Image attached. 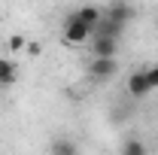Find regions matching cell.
Returning a JSON list of instances; mask_svg holds the SVG:
<instances>
[{"label": "cell", "mask_w": 158, "mask_h": 155, "mask_svg": "<svg viewBox=\"0 0 158 155\" xmlns=\"http://www.w3.org/2000/svg\"><path fill=\"white\" fill-rule=\"evenodd\" d=\"M88 37H91V27H85V24L70 12L67 21H64V43H67V46H79V43H85Z\"/></svg>", "instance_id": "cell-1"}, {"label": "cell", "mask_w": 158, "mask_h": 155, "mask_svg": "<svg viewBox=\"0 0 158 155\" xmlns=\"http://www.w3.org/2000/svg\"><path fill=\"white\" fill-rule=\"evenodd\" d=\"M100 19L116 21V24H122V27H128V21L134 19V9H131V3H128V0H113V3L103 9V15H100Z\"/></svg>", "instance_id": "cell-2"}, {"label": "cell", "mask_w": 158, "mask_h": 155, "mask_svg": "<svg viewBox=\"0 0 158 155\" xmlns=\"http://www.w3.org/2000/svg\"><path fill=\"white\" fill-rule=\"evenodd\" d=\"M116 70H118L116 58H91V64H88L91 79H110V76H116Z\"/></svg>", "instance_id": "cell-3"}, {"label": "cell", "mask_w": 158, "mask_h": 155, "mask_svg": "<svg viewBox=\"0 0 158 155\" xmlns=\"http://www.w3.org/2000/svg\"><path fill=\"white\" fill-rule=\"evenodd\" d=\"M152 91L149 88V82H146V70H134L131 76H128V94L134 97V100H140V97H146Z\"/></svg>", "instance_id": "cell-4"}, {"label": "cell", "mask_w": 158, "mask_h": 155, "mask_svg": "<svg viewBox=\"0 0 158 155\" xmlns=\"http://www.w3.org/2000/svg\"><path fill=\"white\" fill-rule=\"evenodd\" d=\"M116 52H118V40L94 37V43H91V55H94V58H116Z\"/></svg>", "instance_id": "cell-5"}, {"label": "cell", "mask_w": 158, "mask_h": 155, "mask_svg": "<svg viewBox=\"0 0 158 155\" xmlns=\"http://www.w3.org/2000/svg\"><path fill=\"white\" fill-rule=\"evenodd\" d=\"M73 15H76L85 27H91V31H94V27H98V21H100V15H103V9H98L94 3H88V6H79Z\"/></svg>", "instance_id": "cell-6"}, {"label": "cell", "mask_w": 158, "mask_h": 155, "mask_svg": "<svg viewBox=\"0 0 158 155\" xmlns=\"http://www.w3.org/2000/svg\"><path fill=\"white\" fill-rule=\"evenodd\" d=\"M15 79H19L15 61H9V58H0V85H3V88H9V85H15Z\"/></svg>", "instance_id": "cell-7"}, {"label": "cell", "mask_w": 158, "mask_h": 155, "mask_svg": "<svg viewBox=\"0 0 158 155\" xmlns=\"http://www.w3.org/2000/svg\"><path fill=\"white\" fill-rule=\"evenodd\" d=\"M49 152L52 155H79V146L73 140H67V137H55L52 146H49Z\"/></svg>", "instance_id": "cell-8"}, {"label": "cell", "mask_w": 158, "mask_h": 155, "mask_svg": "<svg viewBox=\"0 0 158 155\" xmlns=\"http://www.w3.org/2000/svg\"><path fill=\"white\" fill-rule=\"evenodd\" d=\"M122 155H146V146H143V140H137V137L125 140V146H122Z\"/></svg>", "instance_id": "cell-9"}, {"label": "cell", "mask_w": 158, "mask_h": 155, "mask_svg": "<svg viewBox=\"0 0 158 155\" xmlns=\"http://www.w3.org/2000/svg\"><path fill=\"white\" fill-rule=\"evenodd\" d=\"M24 46H27V40L21 37V34H12V37H9V52H21Z\"/></svg>", "instance_id": "cell-10"}, {"label": "cell", "mask_w": 158, "mask_h": 155, "mask_svg": "<svg viewBox=\"0 0 158 155\" xmlns=\"http://www.w3.org/2000/svg\"><path fill=\"white\" fill-rule=\"evenodd\" d=\"M146 82H149V88H152V91L158 88V64L146 67Z\"/></svg>", "instance_id": "cell-11"}, {"label": "cell", "mask_w": 158, "mask_h": 155, "mask_svg": "<svg viewBox=\"0 0 158 155\" xmlns=\"http://www.w3.org/2000/svg\"><path fill=\"white\" fill-rule=\"evenodd\" d=\"M24 49H27V55H34V58H37L40 52H43V46H40V43H27Z\"/></svg>", "instance_id": "cell-12"}, {"label": "cell", "mask_w": 158, "mask_h": 155, "mask_svg": "<svg viewBox=\"0 0 158 155\" xmlns=\"http://www.w3.org/2000/svg\"><path fill=\"white\" fill-rule=\"evenodd\" d=\"M0 91H6V88H3V85H0Z\"/></svg>", "instance_id": "cell-13"}]
</instances>
